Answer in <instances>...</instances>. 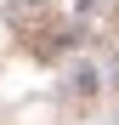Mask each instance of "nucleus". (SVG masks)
<instances>
[{"instance_id": "obj_1", "label": "nucleus", "mask_w": 119, "mask_h": 125, "mask_svg": "<svg viewBox=\"0 0 119 125\" xmlns=\"http://www.w3.org/2000/svg\"><path fill=\"white\" fill-rule=\"evenodd\" d=\"M113 74H119V68H113Z\"/></svg>"}]
</instances>
